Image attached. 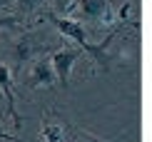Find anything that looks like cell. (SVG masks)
I'll return each mask as SVG.
<instances>
[{
	"label": "cell",
	"instance_id": "1",
	"mask_svg": "<svg viewBox=\"0 0 152 142\" xmlns=\"http://www.w3.org/2000/svg\"><path fill=\"white\" fill-rule=\"evenodd\" d=\"M75 62H77V53H75V50H70V48L58 50V53L50 57V67H53L55 80H60L62 85H65V82L70 80V75H72Z\"/></svg>",
	"mask_w": 152,
	"mask_h": 142
},
{
	"label": "cell",
	"instance_id": "2",
	"mask_svg": "<svg viewBox=\"0 0 152 142\" xmlns=\"http://www.w3.org/2000/svg\"><path fill=\"white\" fill-rule=\"evenodd\" d=\"M55 25H58V30L62 35H67V37H72V40H77L80 45H87V37H85V30L80 28V23H75V20H55Z\"/></svg>",
	"mask_w": 152,
	"mask_h": 142
},
{
	"label": "cell",
	"instance_id": "3",
	"mask_svg": "<svg viewBox=\"0 0 152 142\" xmlns=\"http://www.w3.org/2000/svg\"><path fill=\"white\" fill-rule=\"evenodd\" d=\"M80 15L82 18H105L107 15V3L105 0H80Z\"/></svg>",
	"mask_w": 152,
	"mask_h": 142
},
{
	"label": "cell",
	"instance_id": "4",
	"mask_svg": "<svg viewBox=\"0 0 152 142\" xmlns=\"http://www.w3.org/2000/svg\"><path fill=\"white\" fill-rule=\"evenodd\" d=\"M55 75H53V67H50V62H37L33 67V85L35 87H48L53 85Z\"/></svg>",
	"mask_w": 152,
	"mask_h": 142
},
{
	"label": "cell",
	"instance_id": "5",
	"mask_svg": "<svg viewBox=\"0 0 152 142\" xmlns=\"http://www.w3.org/2000/svg\"><path fill=\"white\" fill-rule=\"evenodd\" d=\"M0 90H3L5 95H8V105H10V112L15 115V110H12V95H10V72L5 65H0Z\"/></svg>",
	"mask_w": 152,
	"mask_h": 142
},
{
	"label": "cell",
	"instance_id": "6",
	"mask_svg": "<svg viewBox=\"0 0 152 142\" xmlns=\"http://www.w3.org/2000/svg\"><path fill=\"white\" fill-rule=\"evenodd\" d=\"M42 137H45L48 142H58L60 140V130L58 127H45V130H42Z\"/></svg>",
	"mask_w": 152,
	"mask_h": 142
},
{
	"label": "cell",
	"instance_id": "7",
	"mask_svg": "<svg viewBox=\"0 0 152 142\" xmlns=\"http://www.w3.org/2000/svg\"><path fill=\"white\" fill-rule=\"evenodd\" d=\"M70 3H72V0H55V8H58V10H65V8H70Z\"/></svg>",
	"mask_w": 152,
	"mask_h": 142
},
{
	"label": "cell",
	"instance_id": "8",
	"mask_svg": "<svg viewBox=\"0 0 152 142\" xmlns=\"http://www.w3.org/2000/svg\"><path fill=\"white\" fill-rule=\"evenodd\" d=\"M127 12H130V5H122V8H120V18H122V20H125V18H130Z\"/></svg>",
	"mask_w": 152,
	"mask_h": 142
},
{
	"label": "cell",
	"instance_id": "9",
	"mask_svg": "<svg viewBox=\"0 0 152 142\" xmlns=\"http://www.w3.org/2000/svg\"><path fill=\"white\" fill-rule=\"evenodd\" d=\"M12 23H15L12 18H3V15H0V28H5V25H12Z\"/></svg>",
	"mask_w": 152,
	"mask_h": 142
},
{
	"label": "cell",
	"instance_id": "10",
	"mask_svg": "<svg viewBox=\"0 0 152 142\" xmlns=\"http://www.w3.org/2000/svg\"><path fill=\"white\" fill-rule=\"evenodd\" d=\"M20 3L25 5V8H30V5H35V3H37V0H20Z\"/></svg>",
	"mask_w": 152,
	"mask_h": 142
},
{
	"label": "cell",
	"instance_id": "11",
	"mask_svg": "<svg viewBox=\"0 0 152 142\" xmlns=\"http://www.w3.org/2000/svg\"><path fill=\"white\" fill-rule=\"evenodd\" d=\"M0 137H8V135H5V130H3V127H0Z\"/></svg>",
	"mask_w": 152,
	"mask_h": 142
}]
</instances>
